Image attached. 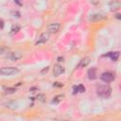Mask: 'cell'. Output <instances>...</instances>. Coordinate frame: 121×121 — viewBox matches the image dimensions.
Listing matches in <instances>:
<instances>
[{"instance_id":"cell-20","label":"cell","mask_w":121,"mask_h":121,"mask_svg":"<svg viewBox=\"0 0 121 121\" xmlns=\"http://www.w3.org/2000/svg\"><path fill=\"white\" fill-rule=\"evenodd\" d=\"M3 27H4V21H3V19L0 18V29H2Z\"/></svg>"},{"instance_id":"cell-4","label":"cell","mask_w":121,"mask_h":121,"mask_svg":"<svg viewBox=\"0 0 121 121\" xmlns=\"http://www.w3.org/2000/svg\"><path fill=\"white\" fill-rule=\"evenodd\" d=\"M100 78L104 82H111L114 79V75L111 72H104L101 74Z\"/></svg>"},{"instance_id":"cell-23","label":"cell","mask_w":121,"mask_h":121,"mask_svg":"<svg viewBox=\"0 0 121 121\" xmlns=\"http://www.w3.org/2000/svg\"><path fill=\"white\" fill-rule=\"evenodd\" d=\"M54 86H58V87H61V86H62V84H60L59 82H55V83H54Z\"/></svg>"},{"instance_id":"cell-17","label":"cell","mask_w":121,"mask_h":121,"mask_svg":"<svg viewBox=\"0 0 121 121\" xmlns=\"http://www.w3.org/2000/svg\"><path fill=\"white\" fill-rule=\"evenodd\" d=\"M19 29H20V27L18 26H12V28H11V34H13V33H17L18 31H19Z\"/></svg>"},{"instance_id":"cell-3","label":"cell","mask_w":121,"mask_h":121,"mask_svg":"<svg viewBox=\"0 0 121 121\" xmlns=\"http://www.w3.org/2000/svg\"><path fill=\"white\" fill-rule=\"evenodd\" d=\"M107 17L105 15V13L103 12H95V13H93L90 15L89 17V20L91 22H97V21H102V20H105Z\"/></svg>"},{"instance_id":"cell-9","label":"cell","mask_w":121,"mask_h":121,"mask_svg":"<svg viewBox=\"0 0 121 121\" xmlns=\"http://www.w3.org/2000/svg\"><path fill=\"white\" fill-rule=\"evenodd\" d=\"M87 75H88V78L89 79L93 80V79H95L96 78V69L95 67H92L88 70L87 72Z\"/></svg>"},{"instance_id":"cell-24","label":"cell","mask_w":121,"mask_h":121,"mask_svg":"<svg viewBox=\"0 0 121 121\" xmlns=\"http://www.w3.org/2000/svg\"><path fill=\"white\" fill-rule=\"evenodd\" d=\"M58 60H59V61H62V60H63V58H60V57H59V58H58Z\"/></svg>"},{"instance_id":"cell-6","label":"cell","mask_w":121,"mask_h":121,"mask_svg":"<svg viewBox=\"0 0 121 121\" xmlns=\"http://www.w3.org/2000/svg\"><path fill=\"white\" fill-rule=\"evenodd\" d=\"M64 73V67L60 65V64H56L53 68V74L55 77H59L60 75H62Z\"/></svg>"},{"instance_id":"cell-15","label":"cell","mask_w":121,"mask_h":121,"mask_svg":"<svg viewBox=\"0 0 121 121\" xmlns=\"http://www.w3.org/2000/svg\"><path fill=\"white\" fill-rule=\"evenodd\" d=\"M37 99L41 102H45V95L43 94H39L37 95Z\"/></svg>"},{"instance_id":"cell-22","label":"cell","mask_w":121,"mask_h":121,"mask_svg":"<svg viewBox=\"0 0 121 121\" xmlns=\"http://www.w3.org/2000/svg\"><path fill=\"white\" fill-rule=\"evenodd\" d=\"M73 89H74L73 94H74V95H75V94H77V93H78V86H74V88H73Z\"/></svg>"},{"instance_id":"cell-7","label":"cell","mask_w":121,"mask_h":121,"mask_svg":"<svg viewBox=\"0 0 121 121\" xmlns=\"http://www.w3.org/2000/svg\"><path fill=\"white\" fill-rule=\"evenodd\" d=\"M48 39H49V33L48 32H43L40 35L38 41L36 42V44L38 45V44H41V43H44L45 42L48 41Z\"/></svg>"},{"instance_id":"cell-2","label":"cell","mask_w":121,"mask_h":121,"mask_svg":"<svg viewBox=\"0 0 121 121\" xmlns=\"http://www.w3.org/2000/svg\"><path fill=\"white\" fill-rule=\"evenodd\" d=\"M19 73L17 67H2L0 68V74L3 76H12Z\"/></svg>"},{"instance_id":"cell-18","label":"cell","mask_w":121,"mask_h":121,"mask_svg":"<svg viewBox=\"0 0 121 121\" xmlns=\"http://www.w3.org/2000/svg\"><path fill=\"white\" fill-rule=\"evenodd\" d=\"M78 92H79V93H83V92H85V88H84V86H83V85H78Z\"/></svg>"},{"instance_id":"cell-10","label":"cell","mask_w":121,"mask_h":121,"mask_svg":"<svg viewBox=\"0 0 121 121\" xmlns=\"http://www.w3.org/2000/svg\"><path fill=\"white\" fill-rule=\"evenodd\" d=\"M90 61H91V59L88 58V57H86V58H84V59H82V60H80V62H79V64L78 65V68L85 67V66H87V65L90 63Z\"/></svg>"},{"instance_id":"cell-8","label":"cell","mask_w":121,"mask_h":121,"mask_svg":"<svg viewBox=\"0 0 121 121\" xmlns=\"http://www.w3.org/2000/svg\"><path fill=\"white\" fill-rule=\"evenodd\" d=\"M22 57H23V55L21 53H19V52H11V53H9L8 55V58L10 59L11 60H17L21 59Z\"/></svg>"},{"instance_id":"cell-12","label":"cell","mask_w":121,"mask_h":121,"mask_svg":"<svg viewBox=\"0 0 121 121\" xmlns=\"http://www.w3.org/2000/svg\"><path fill=\"white\" fill-rule=\"evenodd\" d=\"M120 2L118 1H113V2H111L110 3V7H111V10H116L120 8Z\"/></svg>"},{"instance_id":"cell-16","label":"cell","mask_w":121,"mask_h":121,"mask_svg":"<svg viewBox=\"0 0 121 121\" xmlns=\"http://www.w3.org/2000/svg\"><path fill=\"white\" fill-rule=\"evenodd\" d=\"M16 92V89L15 88H6L5 89V93L6 94H14Z\"/></svg>"},{"instance_id":"cell-19","label":"cell","mask_w":121,"mask_h":121,"mask_svg":"<svg viewBox=\"0 0 121 121\" xmlns=\"http://www.w3.org/2000/svg\"><path fill=\"white\" fill-rule=\"evenodd\" d=\"M12 14H14L13 16H16V17H20V13L18 11H11Z\"/></svg>"},{"instance_id":"cell-25","label":"cell","mask_w":121,"mask_h":121,"mask_svg":"<svg viewBox=\"0 0 121 121\" xmlns=\"http://www.w3.org/2000/svg\"><path fill=\"white\" fill-rule=\"evenodd\" d=\"M116 18H117V19H120V18H121V16H120V14H119V13H117V14H116Z\"/></svg>"},{"instance_id":"cell-13","label":"cell","mask_w":121,"mask_h":121,"mask_svg":"<svg viewBox=\"0 0 121 121\" xmlns=\"http://www.w3.org/2000/svg\"><path fill=\"white\" fill-rule=\"evenodd\" d=\"M6 107H7V108H9V109L14 110V109H16V108L18 107V103H17V102H15V101H11V102L7 103Z\"/></svg>"},{"instance_id":"cell-1","label":"cell","mask_w":121,"mask_h":121,"mask_svg":"<svg viewBox=\"0 0 121 121\" xmlns=\"http://www.w3.org/2000/svg\"><path fill=\"white\" fill-rule=\"evenodd\" d=\"M96 94L102 98H108L112 94V88L109 85H100L96 89Z\"/></svg>"},{"instance_id":"cell-21","label":"cell","mask_w":121,"mask_h":121,"mask_svg":"<svg viewBox=\"0 0 121 121\" xmlns=\"http://www.w3.org/2000/svg\"><path fill=\"white\" fill-rule=\"evenodd\" d=\"M48 69H49V67L47 66V67H45V68H44V69H43V70L41 73H42V74H44V73H46V72L48 71Z\"/></svg>"},{"instance_id":"cell-14","label":"cell","mask_w":121,"mask_h":121,"mask_svg":"<svg viewBox=\"0 0 121 121\" xmlns=\"http://www.w3.org/2000/svg\"><path fill=\"white\" fill-rule=\"evenodd\" d=\"M64 96L62 95H56L53 99H52V103H54V104H58L62 98H63Z\"/></svg>"},{"instance_id":"cell-5","label":"cell","mask_w":121,"mask_h":121,"mask_svg":"<svg viewBox=\"0 0 121 121\" xmlns=\"http://www.w3.org/2000/svg\"><path fill=\"white\" fill-rule=\"evenodd\" d=\"M60 27V23H51V24L48 25L47 29L51 33H56V32L59 31Z\"/></svg>"},{"instance_id":"cell-11","label":"cell","mask_w":121,"mask_h":121,"mask_svg":"<svg viewBox=\"0 0 121 121\" xmlns=\"http://www.w3.org/2000/svg\"><path fill=\"white\" fill-rule=\"evenodd\" d=\"M105 57L107 56V57H110L112 60H117V59H118V57H119V52L118 51H115V52H109L108 54H106V55H104Z\"/></svg>"}]
</instances>
